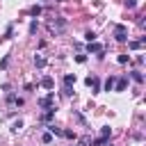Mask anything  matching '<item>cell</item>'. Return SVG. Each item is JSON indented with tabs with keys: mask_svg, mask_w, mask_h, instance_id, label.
<instances>
[{
	"mask_svg": "<svg viewBox=\"0 0 146 146\" xmlns=\"http://www.w3.org/2000/svg\"><path fill=\"white\" fill-rule=\"evenodd\" d=\"M114 39H116V41H125V39H128V30H125L123 25H116V27H114Z\"/></svg>",
	"mask_w": 146,
	"mask_h": 146,
	"instance_id": "obj_1",
	"label": "cell"
},
{
	"mask_svg": "<svg viewBox=\"0 0 146 146\" xmlns=\"http://www.w3.org/2000/svg\"><path fill=\"white\" fill-rule=\"evenodd\" d=\"M52 100H55V94L50 91V94H48L46 98H41V100H39V107H43V110H50V107H52V105H50Z\"/></svg>",
	"mask_w": 146,
	"mask_h": 146,
	"instance_id": "obj_2",
	"label": "cell"
},
{
	"mask_svg": "<svg viewBox=\"0 0 146 146\" xmlns=\"http://www.w3.org/2000/svg\"><path fill=\"white\" fill-rule=\"evenodd\" d=\"M41 87H43V89H52V87H55V80H52L50 75H43V78H41Z\"/></svg>",
	"mask_w": 146,
	"mask_h": 146,
	"instance_id": "obj_3",
	"label": "cell"
},
{
	"mask_svg": "<svg viewBox=\"0 0 146 146\" xmlns=\"http://www.w3.org/2000/svg\"><path fill=\"white\" fill-rule=\"evenodd\" d=\"M84 82H87V84H89V87H91V84H94V91H96V94H98V91H100V80H98V78H91V75H89V78H87V80H84Z\"/></svg>",
	"mask_w": 146,
	"mask_h": 146,
	"instance_id": "obj_4",
	"label": "cell"
},
{
	"mask_svg": "<svg viewBox=\"0 0 146 146\" xmlns=\"http://www.w3.org/2000/svg\"><path fill=\"white\" fill-rule=\"evenodd\" d=\"M87 50H89V52H98V55H100V52H103V50H105V48H103V46H100V43H96V41H91V43H89V46H87Z\"/></svg>",
	"mask_w": 146,
	"mask_h": 146,
	"instance_id": "obj_5",
	"label": "cell"
},
{
	"mask_svg": "<svg viewBox=\"0 0 146 146\" xmlns=\"http://www.w3.org/2000/svg\"><path fill=\"white\" fill-rule=\"evenodd\" d=\"M64 84H66V87L75 84V75H73V73H66V75H64Z\"/></svg>",
	"mask_w": 146,
	"mask_h": 146,
	"instance_id": "obj_6",
	"label": "cell"
},
{
	"mask_svg": "<svg viewBox=\"0 0 146 146\" xmlns=\"http://www.w3.org/2000/svg\"><path fill=\"white\" fill-rule=\"evenodd\" d=\"M114 82H116V80H114V75H110V78L105 80V91H112V89H114Z\"/></svg>",
	"mask_w": 146,
	"mask_h": 146,
	"instance_id": "obj_7",
	"label": "cell"
},
{
	"mask_svg": "<svg viewBox=\"0 0 146 146\" xmlns=\"http://www.w3.org/2000/svg\"><path fill=\"white\" fill-rule=\"evenodd\" d=\"M34 66H36V68H43V66H46V59H43L41 55H36V57H34Z\"/></svg>",
	"mask_w": 146,
	"mask_h": 146,
	"instance_id": "obj_8",
	"label": "cell"
},
{
	"mask_svg": "<svg viewBox=\"0 0 146 146\" xmlns=\"http://www.w3.org/2000/svg\"><path fill=\"white\" fill-rule=\"evenodd\" d=\"M52 116H55V107H50V110H46V112H43V116H41V119H43V121H50V119H52Z\"/></svg>",
	"mask_w": 146,
	"mask_h": 146,
	"instance_id": "obj_9",
	"label": "cell"
},
{
	"mask_svg": "<svg viewBox=\"0 0 146 146\" xmlns=\"http://www.w3.org/2000/svg\"><path fill=\"white\" fill-rule=\"evenodd\" d=\"M52 27H57V30H64V27H66V21H64V18H57V21L52 23Z\"/></svg>",
	"mask_w": 146,
	"mask_h": 146,
	"instance_id": "obj_10",
	"label": "cell"
},
{
	"mask_svg": "<svg viewBox=\"0 0 146 146\" xmlns=\"http://www.w3.org/2000/svg\"><path fill=\"white\" fill-rule=\"evenodd\" d=\"M125 87H128V80H125V78H121V80L116 82V91H123Z\"/></svg>",
	"mask_w": 146,
	"mask_h": 146,
	"instance_id": "obj_11",
	"label": "cell"
},
{
	"mask_svg": "<svg viewBox=\"0 0 146 146\" xmlns=\"http://www.w3.org/2000/svg\"><path fill=\"white\" fill-rule=\"evenodd\" d=\"M110 135H112V130H110V125H103V128H100V137H105V139H110Z\"/></svg>",
	"mask_w": 146,
	"mask_h": 146,
	"instance_id": "obj_12",
	"label": "cell"
},
{
	"mask_svg": "<svg viewBox=\"0 0 146 146\" xmlns=\"http://www.w3.org/2000/svg\"><path fill=\"white\" fill-rule=\"evenodd\" d=\"M105 144H107V139H105V137H98V139H94V141H91V146H105Z\"/></svg>",
	"mask_w": 146,
	"mask_h": 146,
	"instance_id": "obj_13",
	"label": "cell"
},
{
	"mask_svg": "<svg viewBox=\"0 0 146 146\" xmlns=\"http://www.w3.org/2000/svg\"><path fill=\"white\" fill-rule=\"evenodd\" d=\"M128 46H130V50H139L141 48V41H130Z\"/></svg>",
	"mask_w": 146,
	"mask_h": 146,
	"instance_id": "obj_14",
	"label": "cell"
},
{
	"mask_svg": "<svg viewBox=\"0 0 146 146\" xmlns=\"http://www.w3.org/2000/svg\"><path fill=\"white\" fill-rule=\"evenodd\" d=\"M132 78H135V82H144V75L139 71H132Z\"/></svg>",
	"mask_w": 146,
	"mask_h": 146,
	"instance_id": "obj_15",
	"label": "cell"
},
{
	"mask_svg": "<svg viewBox=\"0 0 146 146\" xmlns=\"http://www.w3.org/2000/svg\"><path fill=\"white\" fill-rule=\"evenodd\" d=\"M62 135H64L66 139H75V132H73V130H62Z\"/></svg>",
	"mask_w": 146,
	"mask_h": 146,
	"instance_id": "obj_16",
	"label": "cell"
},
{
	"mask_svg": "<svg viewBox=\"0 0 146 146\" xmlns=\"http://www.w3.org/2000/svg\"><path fill=\"white\" fill-rule=\"evenodd\" d=\"M41 141H43V144H50V141H52V135H50V132H43Z\"/></svg>",
	"mask_w": 146,
	"mask_h": 146,
	"instance_id": "obj_17",
	"label": "cell"
},
{
	"mask_svg": "<svg viewBox=\"0 0 146 146\" xmlns=\"http://www.w3.org/2000/svg\"><path fill=\"white\" fill-rule=\"evenodd\" d=\"M89 144H91V137H89V135H84V137L80 139V146H89Z\"/></svg>",
	"mask_w": 146,
	"mask_h": 146,
	"instance_id": "obj_18",
	"label": "cell"
},
{
	"mask_svg": "<svg viewBox=\"0 0 146 146\" xmlns=\"http://www.w3.org/2000/svg\"><path fill=\"white\" fill-rule=\"evenodd\" d=\"M39 14H41V7H36V5H34V7L30 9V16H39Z\"/></svg>",
	"mask_w": 146,
	"mask_h": 146,
	"instance_id": "obj_19",
	"label": "cell"
},
{
	"mask_svg": "<svg viewBox=\"0 0 146 146\" xmlns=\"http://www.w3.org/2000/svg\"><path fill=\"white\" fill-rule=\"evenodd\" d=\"M7 66H9V55H5L2 62H0V68H7Z\"/></svg>",
	"mask_w": 146,
	"mask_h": 146,
	"instance_id": "obj_20",
	"label": "cell"
},
{
	"mask_svg": "<svg viewBox=\"0 0 146 146\" xmlns=\"http://www.w3.org/2000/svg\"><path fill=\"white\" fill-rule=\"evenodd\" d=\"M84 39L91 43V41H96V34H94V32H87V34H84Z\"/></svg>",
	"mask_w": 146,
	"mask_h": 146,
	"instance_id": "obj_21",
	"label": "cell"
},
{
	"mask_svg": "<svg viewBox=\"0 0 146 146\" xmlns=\"http://www.w3.org/2000/svg\"><path fill=\"white\" fill-rule=\"evenodd\" d=\"M75 62H78V64H84V62H87V55H75Z\"/></svg>",
	"mask_w": 146,
	"mask_h": 146,
	"instance_id": "obj_22",
	"label": "cell"
},
{
	"mask_svg": "<svg viewBox=\"0 0 146 146\" xmlns=\"http://www.w3.org/2000/svg\"><path fill=\"white\" fill-rule=\"evenodd\" d=\"M125 7H128V9H132V7H137V0H125Z\"/></svg>",
	"mask_w": 146,
	"mask_h": 146,
	"instance_id": "obj_23",
	"label": "cell"
},
{
	"mask_svg": "<svg viewBox=\"0 0 146 146\" xmlns=\"http://www.w3.org/2000/svg\"><path fill=\"white\" fill-rule=\"evenodd\" d=\"M128 59H130V57H128V55H119V64H125V62H128Z\"/></svg>",
	"mask_w": 146,
	"mask_h": 146,
	"instance_id": "obj_24",
	"label": "cell"
},
{
	"mask_svg": "<svg viewBox=\"0 0 146 146\" xmlns=\"http://www.w3.org/2000/svg\"><path fill=\"white\" fill-rule=\"evenodd\" d=\"M21 128H23V121H16V123H14V128H11V130H14V132H16V130H21Z\"/></svg>",
	"mask_w": 146,
	"mask_h": 146,
	"instance_id": "obj_25",
	"label": "cell"
},
{
	"mask_svg": "<svg viewBox=\"0 0 146 146\" xmlns=\"http://www.w3.org/2000/svg\"><path fill=\"white\" fill-rule=\"evenodd\" d=\"M30 32H32V34L36 32V21H32V23H30Z\"/></svg>",
	"mask_w": 146,
	"mask_h": 146,
	"instance_id": "obj_26",
	"label": "cell"
}]
</instances>
